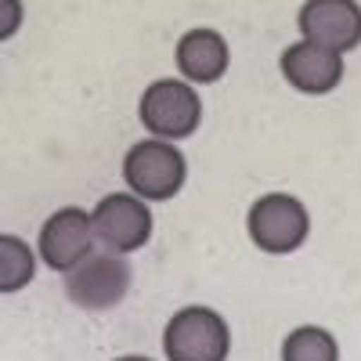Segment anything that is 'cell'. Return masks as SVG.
Listing matches in <instances>:
<instances>
[{"label": "cell", "mask_w": 361, "mask_h": 361, "mask_svg": "<svg viewBox=\"0 0 361 361\" xmlns=\"http://www.w3.org/2000/svg\"><path fill=\"white\" fill-rule=\"evenodd\" d=\"M141 127L156 141H180L192 137L202 123V98L185 80H156L145 87L137 102Z\"/></svg>", "instance_id": "1"}, {"label": "cell", "mask_w": 361, "mask_h": 361, "mask_svg": "<svg viewBox=\"0 0 361 361\" xmlns=\"http://www.w3.org/2000/svg\"><path fill=\"white\" fill-rule=\"evenodd\" d=\"M188 177V163L180 156V148L170 141H137L130 145V152L123 156V180L130 185V195H137L141 202H166L185 188Z\"/></svg>", "instance_id": "2"}, {"label": "cell", "mask_w": 361, "mask_h": 361, "mask_svg": "<svg viewBox=\"0 0 361 361\" xmlns=\"http://www.w3.org/2000/svg\"><path fill=\"white\" fill-rule=\"evenodd\" d=\"M166 361H228L231 333L214 307H185L166 322Z\"/></svg>", "instance_id": "3"}, {"label": "cell", "mask_w": 361, "mask_h": 361, "mask_svg": "<svg viewBox=\"0 0 361 361\" xmlns=\"http://www.w3.org/2000/svg\"><path fill=\"white\" fill-rule=\"evenodd\" d=\"M246 228H250V238L257 250L282 257V253H293L304 246V238L311 231V217H307V206L296 195L271 192L250 206Z\"/></svg>", "instance_id": "4"}, {"label": "cell", "mask_w": 361, "mask_h": 361, "mask_svg": "<svg viewBox=\"0 0 361 361\" xmlns=\"http://www.w3.org/2000/svg\"><path fill=\"white\" fill-rule=\"evenodd\" d=\"M87 217H90V238L112 257L134 253L152 238V209L130 192L105 195Z\"/></svg>", "instance_id": "5"}, {"label": "cell", "mask_w": 361, "mask_h": 361, "mask_svg": "<svg viewBox=\"0 0 361 361\" xmlns=\"http://www.w3.org/2000/svg\"><path fill=\"white\" fill-rule=\"evenodd\" d=\"M300 37L333 54L361 47V4L357 0H304L296 11Z\"/></svg>", "instance_id": "6"}, {"label": "cell", "mask_w": 361, "mask_h": 361, "mask_svg": "<svg viewBox=\"0 0 361 361\" xmlns=\"http://www.w3.org/2000/svg\"><path fill=\"white\" fill-rule=\"evenodd\" d=\"M127 289H130V267L123 264V257L112 253L87 257L66 275V293L83 311H109L127 296Z\"/></svg>", "instance_id": "7"}, {"label": "cell", "mask_w": 361, "mask_h": 361, "mask_svg": "<svg viewBox=\"0 0 361 361\" xmlns=\"http://www.w3.org/2000/svg\"><path fill=\"white\" fill-rule=\"evenodd\" d=\"M40 257L51 271H69L76 264H83L90 257V246H94V238H90V217L87 209L80 206H62L54 209V214L44 221L40 228Z\"/></svg>", "instance_id": "8"}, {"label": "cell", "mask_w": 361, "mask_h": 361, "mask_svg": "<svg viewBox=\"0 0 361 361\" xmlns=\"http://www.w3.org/2000/svg\"><path fill=\"white\" fill-rule=\"evenodd\" d=\"M279 69H282L286 83L293 90H300V94H329V90H336L340 80H343V58L325 51V47L300 40V44H289L282 51Z\"/></svg>", "instance_id": "9"}, {"label": "cell", "mask_w": 361, "mask_h": 361, "mask_svg": "<svg viewBox=\"0 0 361 361\" xmlns=\"http://www.w3.org/2000/svg\"><path fill=\"white\" fill-rule=\"evenodd\" d=\"M177 73L185 83H217L228 66H231V51H228V40L217 33V29H188L185 37L177 40Z\"/></svg>", "instance_id": "10"}, {"label": "cell", "mask_w": 361, "mask_h": 361, "mask_svg": "<svg viewBox=\"0 0 361 361\" xmlns=\"http://www.w3.org/2000/svg\"><path fill=\"white\" fill-rule=\"evenodd\" d=\"M37 279V253L18 235H0V293H18Z\"/></svg>", "instance_id": "11"}, {"label": "cell", "mask_w": 361, "mask_h": 361, "mask_svg": "<svg viewBox=\"0 0 361 361\" xmlns=\"http://www.w3.org/2000/svg\"><path fill=\"white\" fill-rule=\"evenodd\" d=\"M282 361H340V347L322 325H300L282 343Z\"/></svg>", "instance_id": "12"}, {"label": "cell", "mask_w": 361, "mask_h": 361, "mask_svg": "<svg viewBox=\"0 0 361 361\" xmlns=\"http://www.w3.org/2000/svg\"><path fill=\"white\" fill-rule=\"evenodd\" d=\"M22 18H25V4H22V0H0V44L18 33Z\"/></svg>", "instance_id": "13"}, {"label": "cell", "mask_w": 361, "mask_h": 361, "mask_svg": "<svg viewBox=\"0 0 361 361\" xmlns=\"http://www.w3.org/2000/svg\"><path fill=\"white\" fill-rule=\"evenodd\" d=\"M116 361H152V357H141V354H130V357H116Z\"/></svg>", "instance_id": "14"}]
</instances>
